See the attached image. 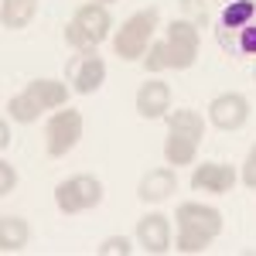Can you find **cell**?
Listing matches in <instances>:
<instances>
[{"label": "cell", "mask_w": 256, "mask_h": 256, "mask_svg": "<svg viewBox=\"0 0 256 256\" xmlns=\"http://www.w3.org/2000/svg\"><path fill=\"white\" fill-rule=\"evenodd\" d=\"M198 154V140L192 137H181V134H168V140H164V160L168 164H174V168H181V164H192Z\"/></svg>", "instance_id": "obj_17"}, {"label": "cell", "mask_w": 256, "mask_h": 256, "mask_svg": "<svg viewBox=\"0 0 256 256\" xmlns=\"http://www.w3.org/2000/svg\"><path fill=\"white\" fill-rule=\"evenodd\" d=\"M65 76H68V82H72L76 92L92 96L99 86L106 82V62L96 55V48H92V52H76V58L68 62Z\"/></svg>", "instance_id": "obj_8"}, {"label": "cell", "mask_w": 256, "mask_h": 256, "mask_svg": "<svg viewBox=\"0 0 256 256\" xmlns=\"http://www.w3.org/2000/svg\"><path fill=\"white\" fill-rule=\"evenodd\" d=\"M28 96L38 102L41 110H58L68 102V86L65 82H55V79H34L28 82V89H24Z\"/></svg>", "instance_id": "obj_14"}, {"label": "cell", "mask_w": 256, "mask_h": 256, "mask_svg": "<svg viewBox=\"0 0 256 256\" xmlns=\"http://www.w3.org/2000/svg\"><path fill=\"white\" fill-rule=\"evenodd\" d=\"M242 184H246V188H256V147L250 150V158L242 164Z\"/></svg>", "instance_id": "obj_23"}, {"label": "cell", "mask_w": 256, "mask_h": 256, "mask_svg": "<svg viewBox=\"0 0 256 256\" xmlns=\"http://www.w3.org/2000/svg\"><path fill=\"white\" fill-rule=\"evenodd\" d=\"M174 188H178L174 171L171 168H154V171H147L140 178L137 195H140V202H164V198H171Z\"/></svg>", "instance_id": "obj_13"}, {"label": "cell", "mask_w": 256, "mask_h": 256, "mask_svg": "<svg viewBox=\"0 0 256 256\" xmlns=\"http://www.w3.org/2000/svg\"><path fill=\"white\" fill-rule=\"evenodd\" d=\"M96 4H113V0H96Z\"/></svg>", "instance_id": "obj_26"}, {"label": "cell", "mask_w": 256, "mask_h": 256, "mask_svg": "<svg viewBox=\"0 0 256 256\" xmlns=\"http://www.w3.org/2000/svg\"><path fill=\"white\" fill-rule=\"evenodd\" d=\"M216 41L232 58H256V0H232L218 10Z\"/></svg>", "instance_id": "obj_1"}, {"label": "cell", "mask_w": 256, "mask_h": 256, "mask_svg": "<svg viewBox=\"0 0 256 256\" xmlns=\"http://www.w3.org/2000/svg\"><path fill=\"white\" fill-rule=\"evenodd\" d=\"M174 218H178V239H174L178 253H205L208 242L222 232V212L212 205L184 202V205H178Z\"/></svg>", "instance_id": "obj_2"}, {"label": "cell", "mask_w": 256, "mask_h": 256, "mask_svg": "<svg viewBox=\"0 0 256 256\" xmlns=\"http://www.w3.org/2000/svg\"><path fill=\"white\" fill-rule=\"evenodd\" d=\"M14 188H18V171L7 160H0V195H10Z\"/></svg>", "instance_id": "obj_22"}, {"label": "cell", "mask_w": 256, "mask_h": 256, "mask_svg": "<svg viewBox=\"0 0 256 256\" xmlns=\"http://www.w3.org/2000/svg\"><path fill=\"white\" fill-rule=\"evenodd\" d=\"M168 65L171 68H192L198 58V28L192 20H174L168 24Z\"/></svg>", "instance_id": "obj_7"}, {"label": "cell", "mask_w": 256, "mask_h": 256, "mask_svg": "<svg viewBox=\"0 0 256 256\" xmlns=\"http://www.w3.org/2000/svg\"><path fill=\"white\" fill-rule=\"evenodd\" d=\"M158 24H160V10H158V7H147V10L134 14L130 20H123V28L116 31V38H113V52H116L123 62L144 58L147 48H150L154 31H158Z\"/></svg>", "instance_id": "obj_4"}, {"label": "cell", "mask_w": 256, "mask_h": 256, "mask_svg": "<svg viewBox=\"0 0 256 256\" xmlns=\"http://www.w3.org/2000/svg\"><path fill=\"white\" fill-rule=\"evenodd\" d=\"M164 120H168V126L174 134H181V137H192V140L205 137V123H202V116H198L195 110H174V113H168Z\"/></svg>", "instance_id": "obj_18"}, {"label": "cell", "mask_w": 256, "mask_h": 256, "mask_svg": "<svg viewBox=\"0 0 256 256\" xmlns=\"http://www.w3.org/2000/svg\"><path fill=\"white\" fill-rule=\"evenodd\" d=\"M236 184V171L232 164H202L192 174V188L195 192H212V195H226Z\"/></svg>", "instance_id": "obj_12"}, {"label": "cell", "mask_w": 256, "mask_h": 256, "mask_svg": "<svg viewBox=\"0 0 256 256\" xmlns=\"http://www.w3.org/2000/svg\"><path fill=\"white\" fill-rule=\"evenodd\" d=\"M137 242L144 253L150 256H160L171 250V222L168 216H160V212H150V216H144L137 222Z\"/></svg>", "instance_id": "obj_10"}, {"label": "cell", "mask_w": 256, "mask_h": 256, "mask_svg": "<svg viewBox=\"0 0 256 256\" xmlns=\"http://www.w3.org/2000/svg\"><path fill=\"white\" fill-rule=\"evenodd\" d=\"M34 14H38V0H0V20L10 31L28 28Z\"/></svg>", "instance_id": "obj_16"}, {"label": "cell", "mask_w": 256, "mask_h": 256, "mask_svg": "<svg viewBox=\"0 0 256 256\" xmlns=\"http://www.w3.org/2000/svg\"><path fill=\"white\" fill-rule=\"evenodd\" d=\"M7 144H10V126H7V120L0 123V147L7 150Z\"/></svg>", "instance_id": "obj_25"}, {"label": "cell", "mask_w": 256, "mask_h": 256, "mask_svg": "<svg viewBox=\"0 0 256 256\" xmlns=\"http://www.w3.org/2000/svg\"><path fill=\"white\" fill-rule=\"evenodd\" d=\"M144 65H147V72H164V68H171V65H168V44H164V41H150V48H147V55H144Z\"/></svg>", "instance_id": "obj_20"}, {"label": "cell", "mask_w": 256, "mask_h": 256, "mask_svg": "<svg viewBox=\"0 0 256 256\" xmlns=\"http://www.w3.org/2000/svg\"><path fill=\"white\" fill-rule=\"evenodd\" d=\"M7 113H10V120H18V123H34L44 110H41V106L28 96V92H20V96H10V99H7Z\"/></svg>", "instance_id": "obj_19"}, {"label": "cell", "mask_w": 256, "mask_h": 256, "mask_svg": "<svg viewBox=\"0 0 256 256\" xmlns=\"http://www.w3.org/2000/svg\"><path fill=\"white\" fill-rule=\"evenodd\" d=\"M130 239L126 236H110V239H102V246H99L96 253L99 256H130Z\"/></svg>", "instance_id": "obj_21"}, {"label": "cell", "mask_w": 256, "mask_h": 256, "mask_svg": "<svg viewBox=\"0 0 256 256\" xmlns=\"http://www.w3.org/2000/svg\"><path fill=\"white\" fill-rule=\"evenodd\" d=\"M208 120L218 130H239L250 120V99L239 92H222L208 102Z\"/></svg>", "instance_id": "obj_9"}, {"label": "cell", "mask_w": 256, "mask_h": 256, "mask_svg": "<svg viewBox=\"0 0 256 256\" xmlns=\"http://www.w3.org/2000/svg\"><path fill=\"white\" fill-rule=\"evenodd\" d=\"M31 239V229L20 216H4L0 218V250L4 253H20Z\"/></svg>", "instance_id": "obj_15"}, {"label": "cell", "mask_w": 256, "mask_h": 256, "mask_svg": "<svg viewBox=\"0 0 256 256\" xmlns=\"http://www.w3.org/2000/svg\"><path fill=\"white\" fill-rule=\"evenodd\" d=\"M110 28L113 18L106 10V4H82L79 10L72 14V20L65 24V41L76 48V52H92L99 41L110 38Z\"/></svg>", "instance_id": "obj_3"}, {"label": "cell", "mask_w": 256, "mask_h": 256, "mask_svg": "<svg viewBox=\"0 0 256 256\" xmlns=\"http://www.w3.org/2000/svg\"><path fill=\"white\" fill-rule=\"evenodd\" d=\"M137 113L144 120H160L171 113V86L160 79H147L137 89Z\"/></svg>", "instance_id": "obj_11"}, {"label": "cell", "mask_w": 256, "mask_h": 256, "mask_svg": "<svg viewBox=\"0 0 256 256\" xmlns=\"http://www.w3.org/2000/svg\"><path fill=\"white\" fill-rule=\"evenodd\" d=\"M181 7H184V10H188V14L195 18V20H192L195 28H198V24H202V20H205V7H202L198 0H181Z\"/></svg>", "instance_id": "obj_24"}, {"label": "cell", "mask_w": 256, "mask_h": 256, "mask_svg": "<svg viewBox=\"0 0 256 256\" xmlns=\"http://www.w3.org/2000/svg\"><path fill=\"white\" fill-rule=\"evenodd\" d=\"M82 137V113L79 110H58L44 123V150L48 158H65Z\"/></svg>", "instance_id": "obj_6"}, {"label": "cell", "mask_w": 256, "mask_h": 256, "mask_svg": "<svg viewBox=\"0 0 256 256\" xmlns=\"http://www.w3.org/2000/svg\"><path fill=\"white\" fill-rule=\"evenodd\" d=\"M99 202H102V181L92 174H76L55 188V205L65 216L89 212V208H96Z\"/></svg>", "instance_id": "obj_5"}]
</instances>
